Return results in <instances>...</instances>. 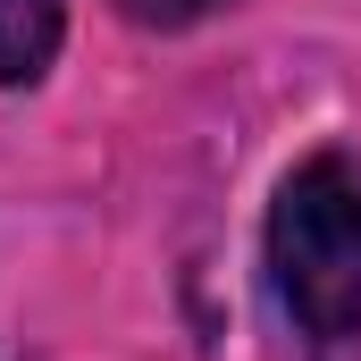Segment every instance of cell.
Returning a JSON list of instances; mask_svg holds the SVG:
<instances>
[{"label":"cell","instance_id":"obj_1","mask_svg":"<svg viewBox=\"0 0 361 361\" xmlns=\"http://www.w3.org/2000/svg\"><path fill=\"white\" fill-rule=\"evenodd\" d=\"M269 269H277L286 319L311 345L361 336V160L353 152H319L277 185Z\"/></svg>","mask_w":361,"mask_h":361},{"label":"cell","instance_id":"obj_3","mask_svg":"<svg viewBox=\"0 0 361 361\" xmlns=\"http://www.w3.org/2000/svg\"><path fill=\"white\" fill-rule=\"evenodd\" d=\"M135 25H202V17H219L227 0H118Z\"/></svg>","mask_w":361,"mask_h":361},{"label":"cell","instance_id":"obj_2","mask_svg":"<svg viewBox=\"0 0 361 361\" xmlns=\"http://www.w3.org/2000/svg\"><path fill=\"white\" fill-rule=\"evenodd\" d=\"M59 59V0H0V85H34Z\"/></svg>","mask_w":361,"mask_h":361}]
</instances>
